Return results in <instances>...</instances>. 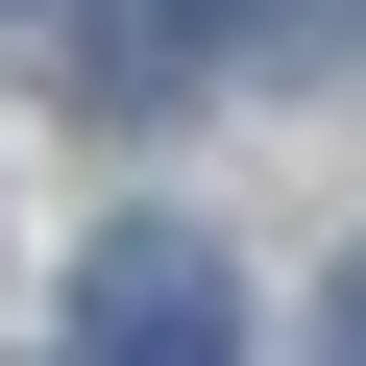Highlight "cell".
<instances>
[{"mask_svg": "<svg viewBox=\"0 0 366 366\" xmlns=\"http://www.w3.org/2000/svg\"><path fill=\"white\" fill-rule=\"evenodd\" d=\"M74 342H147V366H196V342H220V244H196V220H122V244L74 269Z\"/></svg>", "mask_w": 366, "mask_h": 366, "instance_id": "1", "label": "cell"}, {"mask_svg": "<svg viewBox=\"0 0 366 366\" xmlns=\"http://www.w3.org/2000/svg\"><path fill=\"white\" fill-rule=\"evenodd\" d=\"M317 342H366V244H342V269H317Z\"/></svg>", "mask_w": 366, "mask_h": 366, "instance_id": "2", "label": "cell"}]
</instances>
